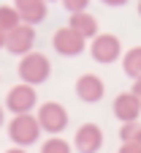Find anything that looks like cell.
<instances>
[{"label": "cell", "mask_w": 141, "mask_h": 153, "mask_svg": "<svg viewBox=\"0 0 141 153\" xmlns=\"http://www.w3.org/2000/svg\"><path fill=\"white\" fill-rule=\"evenodd\" d=\"M16 74H19V79L25 85L35 88V85H44L52 76V63H49V57L44 52H30V55H25L22 60H19Z\"/></svg>", "instance_id": "obj_1"}, {"label": "cell", "mask_w": 141, "mask_h": 153, "mask_svg": "<svg viewBox=\"0 0 141 153\" xmlns=\"http://www.w3.org/2000/svg\"><path fill=\"white\" fill-rule=\"evenodd\" d=\"M41 137V123L35 115H14L8 123V140L16 148H30Z\"/></svg>", "instance_id": "obj_2"}, {"label": "cell", "mask_w": 141, "mask_h": 153, "mask_svg": "<svg viewBox=\"0 0 141 153\" xmlns=\"http://www.w3.org/2000/svg\"><path fill=\"white\" fill-rule=\"evenodd\" d=\"M35 118L41 123V131L52 134V137H57V134H63L68 128V109L63 104H57V101H44L38 107Z\"/></svg>", "instance_id": "obj_3"}, {"label": "cell", "mask_w": 141, "mask_h": 153, "mask_svg": "<svg viewBox=\"0 0 141 153\" xmlns=\"http://www.w3.org/2000/svg\"><path fill=\"white\" fill-rule=\"evenodd\" d=\"M90 55H92V60L95 63H117L119 60V55H122V44H119V38L114 33H98L92 38V44H90Z\"/></svg>", "instance_id": "obj_4"}, {"label": "cell", "mask_w": 141, "mask_h": 153, "mask_svg": "<svg viewBox=\"0 0 141 153\" xmlns=\"http://www.w3.org/2000/svg\"><path fill=\"white\" fill-rule=\"evenodd\" d=\"M38 104V93L33 85H25V82H19L8 90L6 96V109L14 112V115H30Z\"/></svg>", "instance_id": "obj_5"}, {"label": "cell", "mask_w": 141, "mask_h": 153, "mask_svg": "<svg viewBox=\"0 0 141 153\" xmlns=\"http://www.w3.org/2000/svg\"><path fill=\"white\" fill-rule=\"evenodd\" d=\"M52 47L57 55H63V57H76V55H82L84 47H87V38L84 36H79L73 27H57L54 36H52Z\"/></svg>", "instance_id": "obj_6"}, {"label": "cell", "mask_w": 141, "mask_h": 153, "mask_svg": "<svg viewBox=\"0 0 141 153\" xmlns=\"http://www.w3.org/2000/svg\"><path fill=\"white\" fill-rule=\"evenodd\" d=\"M33 44H35V27L33 25H19L11 33H6V49L11 55L25 57L33 52Z\"/></svg>", "instance_id": "obj_7"}, {"label": "cell", "mask_w": 141, "mask_h": 153, "mask_svg": "<svg viewBox=\"0 0 141 153\" xmlns=\"http://www.w3.org/2000/svg\"><path fill=\"white\" fill-rule=\"evenodd\" d=\"M73 148L79 153H98L103 148V131H100V126L98 123H82L76 128Z\"/></svg>", "instance_id": "obj_8"}, {"label": "cell", "mask_w": 141, "mask_h": 153, "mask_svg": "<svg viewBox=\"0 0 141 153\" xmlns=\"http://www.w3.org/2000/svg\"><path fill=\"white\" fill-rule=\"evenodd\" d=\"M103 93H106V85H103V79H100L98 74H82L76 79V96H79V101L98 104L100 99H103Z\"/></svg>", "instance_id": "obj_9"}, {"label": "cell", "mask_w": 141, "mask_h": 153, "mask_svg": "<svg viewBox=\"0 0 141 153\" xmlns=\"http://www.w3.org/2000/svg\"><path fill=\"white\" fill-rule=\"evenodd\" d=\"M14 8L19 14V19H22V25H41L49 8H46V0H14Z\"/></svg>", "instance_id": "obj_10"}, {"label": "cell", "mask_w": 141, "mask_h": 153, "mask_svg": "<svg viewBox=\"0 0 141 153\" xmlns=\"http://www.w3.org/2000/svg\"><path fill=\"white\" fill-rule=\"evenodd\" d=\"M111 112H114L117 120L133 123V120H138V115H141V101L136 99L130 90L128 93H119L117 99H114V104H111Z\"/></svg>", "instance_id": "obj_11"}, {"label": "cell", "mask_w": 141, "mask_h": 153, "mask_svg": "<svg viewBox=\"0 0 141 153\" xmlns=\"http://www.w3.org/2000/svg\"><path fill=\"white\" fill-rule=\"evenodd\" d=\"M68 27H73L79 36H84V38H95L98 36V19L90 11H79V14H71Z\"/></svg>", "instance_id": "obj_12"}, {"label": "cell", "mask_w": 141, "mask_h": 153, "mask_svg": "<svg viewBox=\"0 0 141 153\" xmlns=\"http://www.w3.org/2000/svg\"><path fill=\"white\" fill-rule=\"evenodd\" d=\"M122 71L130 76V79H141V47H133L122 55Z\"/></svg>", "instance_id": "obj_13"}, {"label": "cell", "mask_w": 141, "mask_h": 153, "mask_svg": "<svg viewBox=\"0 0 141 153\" xmlns=\"http://www.w3.org/2000/svg\"><path fill=\"white\" fill-rule=\"evenodd\" d=\"M19 25H22V19H19L16 8H14V6H0V30L11 33V30L19 27Z\"/></svg>", "instance_id": "obj_14"}, {"label": "cell", "mask_w": 141, "mask_h": 153, "mask_svg": "<svg viewBox=\"0 0 141 153\" xmlns=\"http://www.w3.org/2000/svg\"><path fill=\"white\" fill-rule=\"evenodd\" d=\"M119 140H122V142H130V145H141V123L138 120L122 123V126H119Z\"/></svg>", "instance_id": "obj_15"}, {"label": "cell", "mask_w": 141, "mask_h": 153, "mask_svg": "<svg viewBox=\"0 0 141 153\" xmlns=\"http://www.w3.org/2000/svg\"><path fill=\"white\" fill-rule=\"evenodd\" d=\"M71 150H73V145L63 137H49L41 145V153H71Z\"/></svg>", "instance_id": "obj_16"}, {"label": "cell", "mask_w": 141, "mask_h": 153, "mask_svg": "<svg viewBox=\"0 0 141 153\" xmlns=\"http://www.w3.org/2000/svg\"><path fill=\"white\" fill-rule=\"evenodd\" d=\"M63 6H65V11H71V14H79V11H87L90 0H63Z\"/></svg>", "instance_id": "obj_17"}, {"label": "cell", "mask_w": 141, "mask_h": 153, "mask_svg": "<svg viewBox=\"0 0 141 153\" xmlns=\"http://www.w3.org/2000/svg\"><path fill=\"white\" fill-rule=\"evenodd\" d=\"M119 153H141V145H130V142H122V145H119Z\"/></svg>", "instance_id": "obj_18"}, {"label": "cell", "mask_w": 141, "mask_h": 153, "mask_svg": "<svg viewBox=\"0 0 141 153\" xmlns=\"http://www.w3.org/2000/svg\"><path fill=\"white\" fill-rule=\"evenodd\" d=\"M130 93H133V96H136V99L141 101V79H136V82H133V88H130Z\"/></svg>", "instance_id": "obj_19"}, {"label": "cell", "mask_w": 141, "mask_h": 153, "mask_svg": "<svg viewBox=\"0 0 141 153\" xmlns=\"http://www.w3.org/2000/svg\"><path fill=\"white\" fill-rule=\"evenodd\" d=\"M100 3H103V6H114V8H117V6H125L128 0H100Z\"/></svg>", "instance_id": "obj_20"}, {"label": "cell", "mask_w": 141, "mask_h": 153, "mask_svg": "<svg viewBox=\"0 0 141 153\" xmlns=\"http://www.w3.org/2000/svg\"><path fill=\"white\" fill-rule=\"evenodd\" d=\"M6 153H27V150H25V148H16V145H14V148H8Z\"/></svg>", "instance_id": "obj_21"}, {"label": "cell", "mask_w": 141, "mask_h": 153, "mask_svg": "<svg viewBox=\"0 0 141 153\" xmlns=\"http://www.w3.org/2000/svg\"><path fill=\"white\" fill-rule=\"evenodd\" d=\"M0 49H6V30H0Z\"/></svg>", "instance_id": "obj_22"}, {"label": "cell", "mask_w": 141, "mask_h": 153, "mask_svg": "<svg viewBox=\"0 0 141 153\" xmlns=\"http://www.w3.org/2000/svg\"><path fill=\"white\" fill-rule=\"evenodd\" d=\"M3 120H6V115H3V107H0V126H3Z\"/></svg>", "instance_id": "obj_23"}, {"label": "cell", "mask_w": 141, "mask_h": 153, "mask_svg": "<svg viewBox=\"0 0 141 153\" xmlns=\"http://www.w3.org/2000/svg\"><path fill=\"white\" fill-rule=\"evenodd\" d=\"M138 16H141V0H138Z\"/></svg>", "instance_id": "obj_24"}, {"label": "cell", "mask_w": 141, "mask_h": 153, "mask_svg": "<svg viewBox=\"0 0 141 153\" xmlns=\"http://www.w3.org/2000/svg\"><path fill=\"white\" fill-rule=\"evenodd\" d=\"M46 3H54V0H46Z\"/></svg>", "instance_id": "obj_25"}]
</instances>
